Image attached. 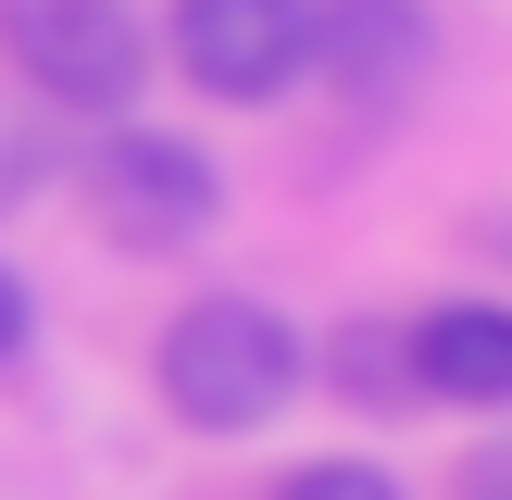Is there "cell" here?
Returning <instances> with one entry per match:
<instances>
[{
	"mask_svg": "<svg viewBox=\"0 0 512 500\" xmlns=\"http://www.w3.org/2000/svg\"><path fill=\"white\" fill-rule=\"evenodd\" d=\"M25 325H38V300H25L13 275H0V363H13V350H25Z\"/></svg>",
	"mask_w": 512,
	"mask_h": 500,
	"instance_id": "ba28073f",
	"label": "cell"
},
{
	"mask_svg": "<svg viewBox=\"0 0 512 500\" xmlns=\"http://www.w3.org/2000/svg\"><path fill=\"white\" fill-rule=\"evenodd\" d=\"M0 38H13V63L38 75L50 100H75V113H125L138 75H150V38L113 0H0Z\"/></svg>",
	"mask_w": 512,
	"mask_h": 500,
	"instance_id": "3957f363",
	"label": "cell"
},
{
	"mask_svg": "<svg viewBox=\"0 0 512 500\" xmlns=\"http://www.w3.org/2000/svg\"><path fill=\"white\" fill-rule=\"evenodd\" d=\"M413 388H438V400H512V313L438 300V313L413 325Z\"/></svg>",
	"mask_w": 512,
	"mask_h": 500,
	"instance_id": "8992f818",
	"label": "cell"
},
{
	"mask_svg": "<svg viewBox=\"0 0 512 500\" xmlns=\"http://www.w3.org/2000/svg\"><path fill=\"white\" fill-rule=\"evenodd\" d=\"M275 500H400V488H388L375 463H300V475H288Z\"/></svg>",
	"mask_w": 512,
	"mask_h": 500,
	"instance_id": "52a82bcc",
	"label": "cell"
},
{
	"mask_svg": "<svg viewBox=\"0 0 512 500\" xmlns=\"http://www.w3.org/2000/svg\"><path fill=\"white\" fill-rule=\"evenodd\" d=\"M175 63L213 100H275L313 63V13L300 0H175Z\"/></svg>",
	"mask_w": 512,
	"mask_h": 500,
	"instance_id": "277c9868",
	"label": "cell"
},
{
	"mask_svg": "<svg viewBox=\"0 0 512 500\" xmlns=\"http://www.w3.org/2000/svg\"><path fill=\"white\" fill-rule=\"evenodd\" d=\"M88 200H100V225H113L125 250H188L200 225L225 213L213 150L163 138V125H113V138L88 150Z\"/></svg>",
	"mask_w": 512,
	"mask_h": 500,
	"instance_id": "7a4b0ae2",
	"label": "cell"
},
{
	"mask_svg": "<svg viewBox=\"0 0 512 500\" xmlns=\"http://www.w3.org/2000/svg\"><path fill=\"white\" fill-rule=\"evenodd\" d=\"M163 400L188 425H213V438L288 413L300 400V325L275 313V300H188V313L163 325Z\"/></svg>",
	"mask_w": 512,
	"mask_h": 500,
	"instance_id": "6da1fadb",
	"label": "cell"
},
{
	"mask_svg": "<svg viewBox=\"0 0 512 500\" xmlns=\"http://www.w3.org/2000/svg\"><path fill=\"white\" fill-rule=\"evenodd\" d=\"M425 50H438L425 0H325V13H313V75H338L350 100L413 88V75H425Z\"/></svg>",
	"mask_w": 512,
	"mask_h": 500,
	"instance_id": "5b68a950",
	"label": "cell"
}]
</instances>
